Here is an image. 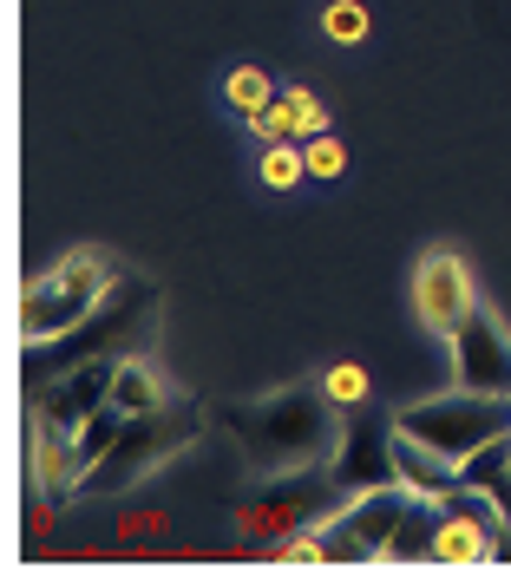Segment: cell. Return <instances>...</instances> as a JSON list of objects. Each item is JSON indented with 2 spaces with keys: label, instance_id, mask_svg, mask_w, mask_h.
Masks as SVG:
<instances>
[{
  "label": "cell",
  "instance_id": "obj_11",
  "mask_svg": "<svg viewBox=\"0 0 511 570\" xmlns=\"http://www.w3.org/2000/svg\"><path fill=\"white\" fill-rule=\"evenodd\" d=\"M453 381L472 394H511V335L499 328V315L479 302L453 335Z\"/></svg>",
  "mask_w": 511,
  "mask_h": 570
},
{
  "label": "cell",
  "instance_id": "obj_16",
  "mask_svg": "<svg viewBox=\"0 0 511 570\" xmlns=\"http://www.w3.org/2000/svg\"><path fill=\"white\" fill-rule=\"evenodd\" d=\"M224 92H229V106H236L243 118H249V112H263V106L276 99V86H269V72H263V66H236Z\"/></svg>",
  "mask_w": 511,
  "mask_h": 570
},
{
  "label": "cell",
  "instance_id": "obj_15",
  "mask_svg": "<svg viewBox=\"0 0 511 570\" xmlns=\"http://www.w3.org/2000/svg\"><path fill=\"white\" fill-rule=\"evenodd\" d=\"M158 400H170V387L131 354V361H118V381H112V406H125V413H145V406H158Z\"/></svg>",
  "mask_w": 511,
  "mask_h": 570
},
{
  "label": "cell",
  "instance_id": "obj_1",
  "mask_svg": "<svg viewBox=\"0 0 511 570\" xmlns=\"http://www.w3.org/2000/svg\"><path fill=\"white\" fill-rule=\"evenodd\" d=\"M224 426L256 479H288V472H308V465H335L341 453V406L328 400L322 381H295V387H276V394L229 400Z\"/></svg>",
  "mask_w": 511,
  "mask_h": 570
},
{
  "label": "cell",
  "instance_id": "obj_8",
  "mask_svg": "<svg viewBox=\"0 0 511 570\" xmlns=\"http://www.w3.org/2000/svg\"><path fill=\"white\" fill-rule=\"evenodd\" d=\"M335 485L354 492H374V485H394V413H381L374 400L361 406H341V453H335Z\"/></svg>",
  "mask_w": 511,
  "mask_h": 570
},
{
  "label": "cell",
  "instance_id": "obj_19",
  "mask_svg": "<svg viewBox=\"0 0 511 570\" xmlns=\"http://www.w3.org/2000/svg\"><path fill=\"white\" fill-rule=\"evenodd\" d=\"M302 158H308V177H341V171H347V145H341L335 131L302 138Z\"/></svg>",
  "mask_w": 511,
  "mask_h": 570
},
{
  "label": "cell",
  "instance_id": "obj_9",
  "mask_svg": "<svg viewBox=\"0 0 511 570\" xmlns=\"http://www.w3.org/2000/svg\"><path fill=\"white\" fill-rule=\"evenodd\" d=\"M479 308V283L465 269L459 249H426L420 269H413V315L426 335H453L459 322Z\"/></svg>",
  "mask_w": 511,
  "mask_h": 570
},
{
  "label": "cell",
  "instance_id": "obj_22",
  "mask_svg": "<svg viewBox=\"0 0 511 570\" xmlns=\"http://www.w3.org/2000/svg\"><path fill=\"white\" fill-rule=\"evenodd\" d=\"M283 99L295 106V118H302V138H315V131H328V112H322V99H315L308 86H283Z\"/></svg>",
  "mask_w": 511,
  "mask_h": 570
},
{
  "label": "cell",
  "instance_id": "obj_4",
  "mask_svg": "<svg viewBox=\"0 0 511 570\" xmlns=\"http://www.w3.org/2000/svg\"><path fill=\"white\" fill-rule=\"evenodd\" d=\"M118 276H125V263H118L106 243L66 249L47 276H33V283L20 288V342H53L72 322H86V315L106 302V288H112Z\"/></svg>",
  "mask_w": 511,
  "mask_h": 570
},
{
  "label": "cell",
  "instance_id": "obj_18",
  "mask_svg": "<svg viewBox=\"0 0 511 570\" xmlns=\"http://www.w3.org/2000/svg\"><path fill=\"white\" fill-rule=\"evenodd\" d=\"M249 131H256L263 145H283V138H302V118H295V106H288L283 92H276L263 112H249Z\"/></svg>",
  "mask_w": 511,
  "mask_h": 570
},
{
  "label": "cell",
  "instance_id": "obj_21",
  "mask_svg": "<svg viewBox=\"0 0 511 570\" xmlns=\"http://www.w3.org/2000/svg\"><path fill=\"white\" fill-rule=\"evenodd\" d=\"M322 387H328V400H335V406H361V400H374V387H367V374H361L354 361H341V367H328V374H322Z\"/></svg>",
  "mask_w": 511,
  "mask_h": 570
},
{
  "label": "cell",
  "instance_id": "obj_14",
  "mask_svg": "<svg viewBox=\"0 0 511 570\" xmlns=\"http://www.w3.org/2000/svg\"><path fill=\"white\" fill-rule=\"evenodd\" d=\"M440 518H446L440 499H413L406 518H400V531H394V544H387V564H426L433 544H440Z\"/></svg>",
  "mask_w": 511,
  "mask_h": 570
},
{
  "label": "cell",
  "instance_id": "obj_5",
  "mask_svg": "<svg viewBox=\"0 0 511 570\" xmlns=\"http://www.w3.org/2000/svg\"><path fill=\"white\" fill-rule=\"evenodd\" d=\"M394 426L446 459H472L479 446H492L499 433H511V394H472V387H459V394L400 406Z\"/></svg>",
  "mask_w": 511,
  "mask_h": 570
},
{
  "label": "cell",
  "instance_id": "obj_12",
  "mask_svg": "<svg viewBox=\"0 0 511 570\" xmlns=\"http://www.w3.org/2000/svg\"><path fill=\"white\" fill-rule=\"evenodd\" d=\"M394 472H400V485L413 492V499H459L465 492V472H459V459L446 453H433V446H420L413 433H400L394 426Z\"/></svg>",
  "mask_w": 511,
  "mask_h": 570
},
{
  "label": "cell",
  "instance_id": "obj_3",
  "mask_svg": "<svg viewBox=\"0 0 511 570\" xmlns=\"http://www.w3.org/2000/svg\"><path fill=\"white\" fill-rule=\"evenodd\" d=\"M197 433H204V406L184 400V394H170V400H158V406H145V413H131V420L118 426L112 446L79 472L72 499H118V492L145 485V479H151L165 459L184 453Z\"/></svg>",
  "mask_w": 511,
  "mask_h": 570
},
{
  "label": "cell",
  "instance_id": "obj_20",
  "mask_svg": "<svg viewBox=\"0 0 511 570\" xmlns=\"http://www.w3.org/2000/svg\"><path fill=\"white\" fill-rule=\"evenodd\" d=\"M322 27H328V40L354 47V40H367V7L361 0H335V7H322Z\"/></svg>",
  "mask_w": 511,
  "mask_h": 570
},
{
  "label": "cell",
  "instance_id": "obj_13",
  "mask_svg": "<svg viewBox=\"0 0 511 570\" xmlns=\"http://www.w3.org/2000/svg\"><path fill=\"white\" fill-rule=\"evenodd\" d=\"M459 472H465V492L492 499L499 524H511V433H499L492 446H479L472 459H459Z\"/></svg>",
  "mask_w": 511,
  "mask_h": 570
},
{
  "label": "cell",
  "instance_id": "obj_7",
  "mask_svg": "<svg viewBox=\"0 0 511 570\" xmlns=\"http://www.w3.org/2000/svg\"><path fill=\"white\" fill-rule=\"evenodd\" d=\"M406 505H413V492L400 479L374 485V492H354L328 524H315L322 531V558L328 564H387V544H394Z\"/></svg>",
  "mask_w": 511,
  "mask_h": 570
},
{
  "label": "cell",
  "instance_id": "obj_6",
  "mask_svg": "<svg viewBox=\"0 0 511 570\" xmlns=\"http://www.w3.org/2000/svg\"><path fill=\"white\" fill-rule=\"evenodd\" d=\"M347 505V492L335 485L328 465H308V472H288L283 485H269L263 499L236 505V531L243 538H295V531H315Z\"/></svg>",
  "mask_w": 511,
  "mask_h": 570
},
{
  "label": "cell",
  "instance_id": "obj_10",
  "mask_svg": "<svg viewBox=\"0 0 511 570\" xmlns=\"http://www.w3.org/2000/svg\"><path fill=\"white\" fill-rule=\"evenodd\" d=\"M112 381H118V361H86V367H72V374H53V381H40V387H27L33 394V426H59V433H72L79 440V426L112 400Z\"/></svg>",
  "mask_w": 511,
  "mask_h": 570
},
{
  "label": "cell",
  "instance_id": "obj_17",
  "mask_svg": "<svg viewBox=\"0 0 511 570\" xmlns=\"http://www.w3.org/2000/svg\"><path fill=\"white\" fill-rule=\"evenodd\" d=\"M308 177V158H302V145L283 138V145H263V184L269 190H288V184H302Z\"/></svg>",
  "mask_w": 511,
  "mask_h": 570
},
{
  "label": "cell",
  "instance_id": "obj_2",
  "mask_svg": "<svg viewBox=\"0 0 511 570\" xmlns=\"http://www.w3.org/2000/svg\"><path fill=\"white\" fill-rule=\"evenodd\" d=\"M158 322H165V288L151 283V276L125 269L86 322H72L53 342H20V374H27V387H40V381L72 374L86 361H131V354L151 347Z\"/></svg>",
  "mask_w": 511,
  "mask_h": 570
}]
</instances>
